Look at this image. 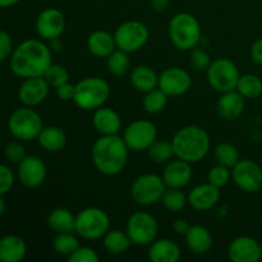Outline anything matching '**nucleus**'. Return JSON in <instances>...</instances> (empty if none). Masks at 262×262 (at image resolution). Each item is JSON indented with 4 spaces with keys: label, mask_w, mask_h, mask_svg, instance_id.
I'll return each mask as SVG.
<instances>
[{
    "label": "nucleus",
    "mask_w": 262,
    "mask_h": 262,
    "mask_svg": "<svg viewBox=\"0 0 262 262\" xmlns=\"http://www.w3.org/2000/svg\"><path fill=\"white\" fill-rule=\"evenodd\" d=\"M125 232L130 238L132 245L150 246L158 237L159 224L155 216L148 212L137 211L128 219Z\"/></svg>",
    "instance_id": "obj_11"
},
{
    "label": "nucleus",
    "mask_w": 262,
    "mask_h": 262,
    "mask_svg": "<svg viewBox=\"0 0 262 262\" xmlns=\"http://www.w3.org/2000/svg\"><path fill=\"white\" fill-rule=\"evenodd\" d=\"M170 0H150V5L155 12H164L168 9Z\"/></svg>",
    "instance_id": "obj_48"
},
{
    "label": "nucleus",
    "mask_w": 262,
    "mask_h": 262,
    "mask_svg": "<svg viewBox=\"0 0 262 262\" xmlns=\"http://www.w3.org/2000/svg\"><path fill=\"white\" fill-rule=\"evenodd\" d=\"M15 177L9 166L0 164V196H5L14 186Z\"/></svg>",
    "instance_id": "obj_43"
},
{
    "label": "nucleus",
    "mask_w": 262,
    "mask_h": 262,
    "mask_svg": "<svg viewBox=\"0 0 262 262\" xmlns=\"http://www.w3.org/2000/svg\"><path fill=\"white\" fill-rule=\"evenodd\" d=\"M186 245L194 255H205L209 252L214 245V238L211 233L204 225H191L186 233Z\"/></svg>",
    "instance_id": "obj_23"
},
{
    "label": "nucleus",
    "mask_w": 262,
    "mask_h": 262,
    "mask_svg": "<svg viewBox=\"0 0 262 262\" xmlns=\"http://www.w3.org/2000/svg\"><path fill=\"white\" fill-rule=\"evenodd\" d=\"M245 97L237 90L223 92L222 96L217 100V114L222 119L228 120V122L238 119L245 112Z\"/></svg>",
    "instance_id": "obj_21"
},
{
    "label": "nucleus",
    "mask_w": 262,
    "mask_h": 262,
    "mask_svg": "<svg viewBox=\"0 0 262 262\" xmlns=\"http://www.w3.org/2000/svg\"><path fill=\"white\" fill-rule=\"evenodd\" d=\"M166 184L163 177L147 173L138 177L130 187V197L140 206H152L161 201Z\"/></svg>",
    "instance_id": "obj_8"
},
{
    "label": "nucleus",
    "mask_w": 262,
    "mask_h": 262,
    "mask_svg": "<svg viewBox=\"0 0 262 262\" xmlns=\"http://www.w3.org/2000/svg\"><path fill=\"white\" fill-rule=\"evenodd\" d=\"M79 247V241L73 232L56 233L53 239V248L58 255L69 257Z\"/></svg>",
    "instance_id": "obj_34"
},
{
    "label": "nucleus",
    "mask_w": 262,
    "mask_h": 262,
    "mask_svg": "<svg viewBox=\"0 0 262 262\" xmlns=\"http://www.w3.org/2000/svg\"><path fill=\"white\" fill-rule=\"evenodd\" d=\"M230 179H232V169L227 168L222 164L212 166L207 174V182L217 188H223L227 186Z\"/></svg>",
    "instance_id": "obj_39"
},
{
    "label": "nucleus",
    "mask_w": 262,
    "mask_h": 262,
    "mask_svg": "<svg viewBox=\"0 0 262 262\" xmlns=\"http://www.w3.org/2000/svg\"><path fill=\"white\" fill-rule=\"evenodd\" d=\"M43 128L40 114L33 107H18L10 114L8 119V129L10 135L22 142L37 140L38 135Z\"/></svg>",
    "instance_id": "obj_6"
},
{
    "label": "nucleus",
    "mask_w": 262,
    "mask_h": 262,
    "mask_svg": "<svg viewBox=\"0 0 262 262\" xmlns=\"http://www.w3.org/2000/svg\"><path fill=\"white\" fill-rule=\"evenodd\" d=\"M49 48L51 49V51H60L61 48H63V42L60 41V37L54 38V40L49 41Z\"/></svg>",
    "instance_id": "obj_49"
},
{
    "label": "nucleus",
    "mask_w": 262,
    "mask_h": 262,
    "mask_svg": "<svg viewBox=\"0 0 262 262\" xmlns=\"http://www.w3.org/2000/svg\"><path fill=\"white\" fill-rule=\"evenodd\" d=\"M50 86L43 77L26 78L18 90V99L25 106L35 107L42 104L49 96Z\"/></svg>",
    "instance_id": "obj_17"
},
{
    "label": "nucleus",
    "mask_w": 262,
    "mask_h": 262,
    "mask_svg": "<svg viewBox=\"0 0 262 262\" xmlns=\"http://www.w3.org/2000/svg\"><path fill=\"white\" fill-rule=\"evenodd\" d=\"M51 64V49L43 41L36 38L22 41L15 46L9 58L12 73L23 79L43 77Z\"/></svg>",
    "instance_id": "obj_1"
},
{
    "label": "nucleus",
    "mask_w": 262,
    "mask_h": 262,
    "mask_svg": "<svg viewBox=\"0 0 262 262\" xmlns=\"http://www.w3.org/2000/svg\"><path fill=\"white\" fill-rule=\"evenodd\" d=\"M106 59L107 71H109L113 76L122 77L129 72L130 59L129 53H127V51H123L120 50V49H115Z\"/></svg>",
    "instance_id": "obj_31"
},
{
    "label": "nucleus",
    "mask_w": 262,
    "mask_h": 262,
    "mask_svg": "<svg viewBox=\"0 0 262 262\" xmlns=\"http://www.w3.org/2000/svg\"><path fill=\"white\" fill-rule=\"evenodd\" d=\"M150 31L140 20H127L117 27L114 32L117 49L127 53H136L147 43Z\"/></svg>",
    "instance_id": "obj_10"
},
{
    "label": "nucleus",
    "mask_w": 262,
    "mask_h": 262,
    "mask_svg": "<svg viewBox=\"0 0 262 262\" xmlns=\"http://www.w3.org/2000/svg\"><path fill=\"white\" fill-rule=\"evenodd\" d=\"M228 256L233 262H258L261 260V245L255 238L241 235L230 242Z\"/></svg>",
    "instance_id": "obj_18"
},
{
    "label": "nucleus",
    "mask_w": 262,
    "mask_h": 262,
    "mask_svg": "<svg viewBox=\"0 0 262 262\" xmlns=\"http://www.w3.org/2000/svg\"><path fill=\"white\" fill-rule=\"evenodd\" d=\"M189 228H191V224L186 219H177L173 224L174 232L179 235H186Z\"/></svg>",
    "instance_id": "obj_47"
},
{
    "label": "nucleus",
    "mask_w": 262,
    "mask_h": 262,
    "mask_svg": "<svg viewBox=\"0 0 262 262\" xmlns=\"http://www.w3.org/2000/svg\"><path fill=\"white\" fill-rule=\"evenodd\" d=\"M191 86V74L179 67H170L159 74L158 87L168 96H182L189 91Z\"/></svg>",
    "instance_id": "obj_14"
},
{
    "label": "nucleus",
    "mask_w": 262,
    "mask_h": 262,
    "mask_svg": "<svg viewBox=\"0 0 262 262\" xmlns=\"http://www.w3.org/2000/svg\"><path fill=\"white\" fill-rule=\"evenodd\" d=\"M211 56L205 49L194 48L191 50V66L197 72H206L211 66Z\"/></svg>",
    "instance_id": "obj_40"
},
{
    "label": "nucleus",
    "mask_w": 262,
    "mask_h": 262,
    "mask_svg": "<svg viewBox=\"0 0 262 262\" xmlns=\"http://www.w3.org/2000/svg\"><path fill=\"white\" fill-rule=\"evenodd\" d=\"M160 202L168 211L179 212L188 204V196L184 194L182 188H169V187H166Z\"/></svg>",
    "instance_id": "obj_33"
},
{
    "label": "nucleus",
    "mask_w": 262,
    "mask_h": 262,
    "mask_svg": "<svg viewBox=\"0 0 262 262\" xmlns=\"http://www.w3.org/2000/svg\"><path fill=\"white\" fill-rule=\"evenodd\" d=\"M148 260L151 262H178L181 260V248L169 238L155 239L148 247Z\"/></svg>",
    "instance_id": "obj_24"
},
{
    "label": "nucleus",
    "mask_w": 262,
    "mask_h": 262,
    "mask_svg": "<svg viewBox=\"0 0 262 262\" xmlns=\"http://www.w3.org/2000/svg\"><path fill=\"white\" fill-rule=\"evenodd\" d=\"M192 176H193V171H192L191 164L177 159V160H170L166 163L163 179L169 188H183L192 181Z\"/></svg>",
    "instance_id": "obj_20"
},
{
    "label": "nucleus",
    "mask_w": 262,
    "mask_h": 262,
    "mask_svg": "<svg viewBox=\"0 0 262 262\" xmlns=\"http://www.w3.org/2000/svg\"><path fill=\"white\" fill-rule=\"evenodd\" d=\"M237 91L245 99H256L262 94V79L252 73L243 74L238 81Z\"/></svg>",
    "instance_id": "obj_32"
},
{
    "label": "nucleus",
    "mask_w": 262,
    "mask_h": 262,
    "mask_svg": "<svg viewBox=\"0 0 262 262\" xmlns=\"http://www.w3.org/2000/svg\"><path fill=\"white\" fill-rule=\"evenodd\" d=\"M92 124L101 136L119 135L122 130V118L112 107L101 106L94 112Z\"/></svg>",
    "instance_id": "obj_22"
},
{
    "label": "nucleus",
    "mask_w": 262,
    "mask_h": 262,
    "mask_svg": "<svg viewBox=\"0 0 262 262\" xmlns=\"http://www.w3.org/2000/svg\"><path fill=\"white\" fill-rule=\"evenodd\" d=\"M102 239H104L105 250L112 255H123L132 245L127 232H122L118 229H110L102 237Z\"/></svg>",
    "instance_id": "obj_30"
},
{
    "label": "nucleus",
    "mask_w": 262,
    "mask_h": 262,
    "mask_svg": "<svg viewBox=\"0 0 262 262\" xmlns=\"http://www.w3.org/2000/svg\"><path fill=\"white\" fill-rule=\"evenodd\" d=\"M27 255V245L19 235L0 238V262H20Z\"/></svg>",
    "instance_id": "obj_25"
},
{
    "label": "nucleus",
    "mask_w": 262,
    "mask_h": 262,
    "mask_svg": "<svg viewBox=\"0 0 262 262\" xmlns=\"http://www.w3.org/2000/svg\"><path fill=\"white\" fill-rule=\"evenodd\" d=\"M14 45H13L12 36L4 30H0V63L10 58Z\"/></svg>",
    "instance_id": "obj_44"
},
{
    "label": "nucleus",
    "mask_w": 262,
    "mask_h": 262,
    "mask_svg": "<svg viewBox=\"0 0 262 262\" xmlns=\"http://www.w3.org/2000/svg\"><path fill=\"white\" fill-rule=\"evenodd\" d=\"M220 188L212 186L211 183H202L194 187L188 194V205L193 210L200 212L209 211L214 209L220 201Z\"/></svg>",
    "instance_id": "obj_19"
},
{
    "label": "nucleus",
    "mask_w": 262,
    "mask_h": 262,
    "mask_svg": "<svg viewBox=\"0 0 262 262\" xmlns=\"http://www.w3.org/2000/svg\"><path fill=\"white\" fill-rule=\"evenodd\" d=\"M43 78L46 79L49 86L53 87V89H56V87L69 82V72L67 71L66 67L53 63L49 67L48 71L45 72Z\"/></svg>",
    "instance_id": "obj_38"
},
{
    "label": "nucleus",
    "mask_w": 262,
    "mask_h": 262,
    "mask_svg": "<svg viewBox=\"0 0 262 262\" xmlns=\"http://www.w3.org/2000/svg\"><path fill=\"white\" fill-rule=\"evenodd\" d=\"M128 151L129 148L119 135L101 136L91 148L92 163L104 176H118L127 165Z\"/></svg>",
    "instance_id": "obj_2"
},
{
    "label": "nucleus",
    "mask_w": 262,
    "mask_h": 262,
    "mask_svg": "<svg viewBox=\"0 0 262 262\" xmlns=\"http://www.w3.org/2000/svg\"><path fill=\"white\" fill-rule=\"evenodd\" d=\"M48 224L55 233H67L76 230V216L64 207H58L50 212Z\"/></svg>",
    "instance_id": "obj_29"
},
{
    "label": "nucleus",
    "mask_w": 262,
    "mask_h": 262,
    "mask_svg": "<svg viewBox=\"0 0 262 262\" xmlns=\"http://www.w3.org/2000/svg\"><path fill=\"white\" fill-rule=\"evenodd\" d=\"M232 179L239 189L255 193L262 188V168L251 159H239L232 168Z\"/></svg>",
    "instance_id": "obj_13"
},
{
    "label": "nucleus",
    "mask_w": 262,
    "mask_h": 262,
    "mask_svg": "<svg viewBox=\"0 0 262 262\" xmlns=\"http://www.w3.org/2000/svg\"><path fill=\"white\" fill-rule=\"evenodd\" d=\"M148 158L156 164L169 163L174 158V148L171 141H159L156 140L150 147L147 148Z\"/></svg>",
    "instance_id": "obj_36"
},
{
    "label": "nucleus",
    "mask_w": 262,
    "mask_h": 262,
    "mask_svg": "<svg viewBox=\"0 0 262 262\" xmlns=\"http://www.w3.org/2000/svg\"><path fill=\"white\" fill-rule=\"evenodd\" d=\"M66 30V17L56 8H46L36 19V32L42 40L50 41L60 37Z\"/></svg>",
    "instance_id": "obj_15"
},
{
    "label": "nucleus",
    "mask_w": 262,
    "mask_h": 262,
    "mask_svg": "<svg viewBox=\"0 0 262 262\" xmlns=\"http://www.w3.org/2000/svg\"><path fill=\"white\" fill-rule=\"evenodd\" d=\"M215 159H216L217 164H222V165L232 169L239 161V152L234 145L223 142L215 147Z\"/></svg>",
    "instance_id": "obj_37"
},
{
    "label": "nucleus",
    "mask_w": 262,
    "mask_h": 262,
    "mask_svg": "<svg viewBox=\"0 0 262 262\" xmlns=\"http://www.w3.org/2000/svg\"><path fill=\"white\" fill-rule=\"evenodd\" d=\"M110 230V216L100 207H86L76 216L74 232L84 239H100Z\"/></svg>",
    "instance_id": "obj_7"
},
{
    "label": "nucleus",
    "mask_w": 262,
    "mask_h": 262,
    "mask_svg": "<svg viewBox=\"0 0 262 262\" xmlns=\"http://www.w3.org/2000/svg\"><path fill=\"white\" fill-rule=\"evenodd\" d=\"M174 155L177 159L196 164L204 160L209 154L211 141L206 130L199 125H187L181 128L171 140Z\"/></svg>",
    "instance_id": "obj_3"
},
{
    "label": "nucleus",
    "mask_w": 262,
    "mask_h": 262,
    "mask_svg": "<svg viewBox=\"0 0 262 262\" xmlns=\"http://www.w3.org/2000/svg\"><path fill=\"white\" fill-rule=\"evenodd\" d=\"M168 95L161 91L159 87L151 90V91L146 92L145 97H143V109L148 114H158L165 109L166 104H168Z\"/></svg>",
    "instance_id": "obj_35"
},
{
    "label": "nucleus",
    "mask_w": 262,
    "mask_h": 262,
    "mask_svg": "<svg viewBox=\"0 0 262 262\" xmlns=\"http://www.w3.org/2000/svg\"><path fill=\"white\" fill-rule=\"evenodd\" d=\"M251 59L255 61L256 64H262V37L256 40L255 42L252 43L250 50Z\"/></svg>",
    "instance_id": "obj_46"
},
{
    "label": "nucleus",
    "mask_w": 262,
    "mask_h": 262,
    "mask_svg": "<svg viewBox=\"0 0 262 262\" xmlns=\"http://www.w3.org/2000/svg\"><path fill=\"white\" fill-rule=\"evenodd\" d=\"M206 73L209 84L215 91L223 94V92L237 90L241 73L234 61H232L230 59H215V60H212L211 66L209 67Z\"/></svg>",
    "instance_id": "obj_9"
},
{
    "label": "nucleus",
    "mask_w": 262,
    "mask_h": 262,
    "mask_svg": "<svg viewBox=\"0 0 262 262\" xmlns=\"http://www.w3.org/2000/svg\"><path fill=\"white\" fill-rule=\"evenodd\" d=\"M56 97L61 101H73L74 97V84H71L69 82L61 84V86L56 87L55 89Z\"/></svg>",
    "instance_id": "obj_45"
},
{
    "label": "nucleus",
    "mask_w": 262,
    "mask_h": 262,
    "mask_svg": "<svg viewBox=\"0 0 262 262\" xmlns=\"http://www.w3.org/2000/svg\"><path fill=\"white\" fill-rule=\"evenodd\" d=\"M20 0H0V8H10L18 4Z\"/></svg>",
    "instance_id": "obj_50"
},
{
    "label": "nucleus",
    "mask_w": 262,
    "mask_h": 262,
    "mask_svg": "<svg viewBox=\"0 0 262 262\" xmlns=\"http://www.w3.org/2000/svg\"><path fill=\"white\" fill-rule=\"evenodd\" d=\"M87 49L96 58H107L117 49L114 33L104 30H97L87 37Z\"/></svg>",
    "instance_id": "obj_26"
},
{
    "label": "nucleus",
    "mask_w": 262,
    "mask_h": 262,
    "mask_svg": "<svg viewBox=\"0 0 262 262\" xmlns=\"http://www.w3.org/2000/svg\"><path fill=\"white\" fill-rule=\"evenodd\" d=\"M171 43L178 50L191 51L201 41L202 31L199 19L188 12L177 13L168 25Z\"/></svg>",
    "instance_id": "obj_4"
},
{
    "label": "nucleus",
    "mask_w": 262,
    "mask_h": 262,
    "mask_svg": "<svg viewBox=\"0 0 262 262\" xmlns=\"http://www.w3.org/2000/svg\"><path fill=\"white\" fill-rule=\"evenodd\" d=\"M130 83L137 91L148 92L158 89L159 76L152 68L147 66H138L130 71Z\"/></svg>",
    "instance_id": "obj_28"
},
{
    "label": "nucleus",
    "mask_w": 262,
    "mask_h": 262,
    "mask_svg": "<svg viewBox=\"0 0 262 262\" xmlns=\"http://www.w3.org/2000/svg\"><path fill=\"white\" fill-rule=\"evenodd\" d=\"M110 94L112 89L105 79L100 77H86L74 84L73 102L79 109L95 112L104 106Z\"/></svg>",
    "instance_id": "obj_5"
},
{
    "label": "nucleus",
    "mask_w": 262,
    "mask_h": 262,
    "mask_svg": "<svg viewBox=\"0 0 262 262\" xmlns=\"http://www.w3.org/2000/svg\"><path fill=\"white\" fill-rule=\"evenodd\" d=\"M99 260L96 251L87 246H79L68 257L69 262H99Z\"/></svg>",
    "instance_id": "obj_42"
},
{
    "label": "nucleus",
    "mask_w": 262,
    "mask_h": 262,
    "mask_svg": "<svg viewBox=\"0 0 262 262\" xmlns=\"http://www.w3.org/2000/svg\"><path fill=\"white\" fill-rule=\"evenodd\" d=\"M37 142L48 152H59L67 145V135L64 129L56 125L43 127L37 137Z\"/></svg>",
    "instance_id": "obj_27"
},
{
    "label": "nucleus",
    "mask_w": 262,
    "mask_h": 262,
    "mask_svg": "<svg viewBox=\"0 0 262 262\" xmlns=\"http://www.w3.org/2000/svg\"><path fill=\"white\" fill-rule=\"evenodd\" d=\"M261 260H262V245H261Z\"/></svg>",
    "instance_id": "obj_52"
},
{
    "label": "nucleus",
    "mask_w": 262,
    "mask_h": 262,
    "mask_svg": "<svg viewBox=\"0 0 262 262\" xmlns=\"http://www.w3.org/2000/svg\"><path fill=\"white\" fill-rule=\"evenodd\" d=\"M5 210H7V204H5V201H4V199H3V196H0V216H2V215L4 214Z\"/></svg>",
    "instance_id": "obj_51"
},
{
    "label": "nucleus",
    "mask_w": 262,
    "mask_h": 262,
    "mask_svg": "<svg viewBox=\"0 0 262 262\" xmlns=\"http://www.w3.org/2000/svg\"><path fill=\"white\" fill-rule=\"evenodd\" d=\"M123 140L128 148L135 152L147 151V148L158 140V128L150 120H135L124 129Z\"/></svg>",
    "instance_id": "obj_12"
},
{
    "label": "nucleus",
    "mask_w": 262,
    "mask_h": 262,
    "mask_svg": "<svg viewBox=\"0 0 262 262\" xmlns=\"http://www.w3.org/2000/svg\"><path fill=\"white\" fill-rule=\"evenodd\" d=\"M48 170L46 165L38 156L27 155L17 169L18 181L27 188H37L45 182Z\"/></svg>",
    "instance_id": "obj_16"
},
{
    "label": "nucleus",
    "mask_w": 262,
    "mask_h": 262,
    "mask_svg": "<svg viewBox=\"0 0 262 262\" xmlns=\"http://www.w3.org/2000/svg\"><path fill=\"white\" fill-rule=\"evenodd\" d=\"M4 155L5 159H7L9 163L17 164L18 165V164L27 156V154H26V147L23 146L22 141L15 140L7 143V146H5L4 148Z\"/></svg>",
    "instance_id": "obj_41"
}]
</instances>
